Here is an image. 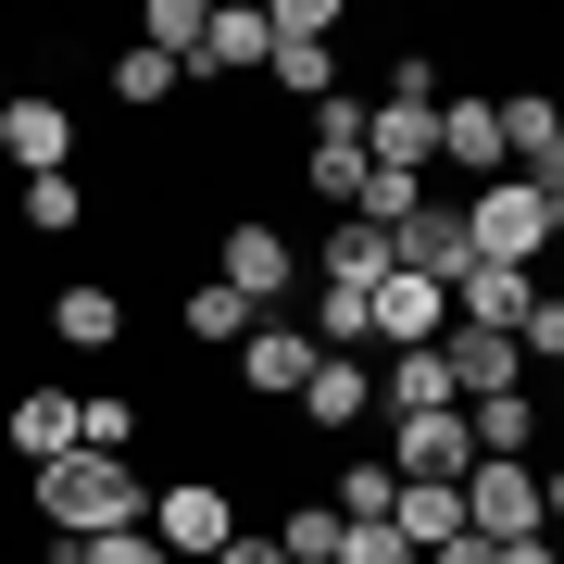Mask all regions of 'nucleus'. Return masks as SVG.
I'll return each mask as SVG.
<instances>
[{"label": "nucleus", "mask_w": 564, "mask_h": 564, "mask_svg": "<svg viewBox=\"0 0 564 564\" xmlns=\"http://www.w3.org/2000/svg\"><path fill=\"white\" fill-rule=\"evenodd\" d=\"M139 502H151V477H139V464H101V452H63V464H39V540H51V552L139 527Z\"/></svg>", "instance_id": "1"}, {"label": "nucleus", "mask_w": 564, "mask_h": 564, "mask_svg": "<svg viewBox=\"0 0 564 564\" xmlns=\"http://www.w3.org/2000/svg\"><path fill=\"white\" fill-rule=\"evenodd\" d=\"M139 527L163 540V564H214L226 540H239V477H214V464H188V477H151V502H139Z\"/></svg>", "instance_id": "2"}, {"label": "nucleus", "mask_w": 564, "mask_h": 564, "mask_svg": "<svg viewBox=\"0 0 564 564\" xmlns=\"http://www.w3.org/2000/svg\"><path fill=\"white\" fill-rule=\"evenodd\" d=\"M452 502H464V540H489V552H502V540H540V527H552L564 477H552L540 452H527V464H464V477H452Z\"/></svg>", "instance_id": "3"}, {"label": "nucleus", "mask_w": 564, "mask_h": 564, "mask_svg": "<svg viewBox=\"0 0 564 564\" xmlns=\"http://www.w3.org/2000/svg\"><path fill=\"white\" fill-rule=\"evenodd\" d=\"M564 239V202L552 188H514V176H489L477 202H464V251L477 263H514V276H540V251Z\"/></svg>", "instance_id": "4"}, {"label": "nucleus", "mask_w": 564, "mask_h": 564, "mask_svg": "<svg viewBox=\"0 0 564 564\" xmlns=\"http://www.w3.org/2000/svg\"><path fill=\"white\" fill-rule=\"evenodd\" d=\"M214 276L239 289L251 314H289V302H302V239H289L276 214H226L214 226Z\"/></svg>", "instance_id": "5"}, {"label": "nucleus", "mask_w": 564, "mask_h": 564, "mask_svg": "<svg viewBox=\"0 0 564 564\" xmlns=\"http://www.w3.org/2000/svg\"><path fill=\"white\" fill-rule=\"evenodd\" d=\"M302 188L326 214H351V188H364V88H326L314 126H302Z\"/></svg>", "instance_id": "6"}, {"label": "nucleus", "mask_w": 564, "mask_h": 564, "mask_svg": "<svg viewBox=\"0 0 564 564\" xmlns=\"http://www.w3.org/2000/svg\"><path fill=\"white\" fill-rule=\"evenodd\" d=\"M364 163L440 188V101H426V88H377V101H364Z\"/></svg>", "instance_id": "7"}, {"label": "nucleus", "mask_w": 564, "mask_h": 564, "mask_svg": "<svg viewBox=\"0 0 564 564\" xmlns=\"http://www.w3.org/2000/svg\"><path fill=\"white\" fill-rule=\"evenodd\" d=\"M314 426V452H339V440H364L377 426V364L364 351H314V377H302V402H289Z\"/></svg>", "instance_id": "8"}, {"label": "nucleus", "mask_w": 564, "mask_h": 564, "mask_svg": "<svg viewBox=\"0 0 564 564\" xmlns=\"http://www.w3.org/2000/svg\"><path fill=\"white\" fill-rule=\"evenodd\" d=\"M226 364H239V389H251L263 414H289L302 377H314V339H302V314H251V339L226 351Z\"/></svg>", "instance_id": "9"}, {"label": "nucleus", "mask_w": 564, "mask_h": 564, "mask_svg": "<svg viewBox=\"0 0 564 564\" xmlns=\"http://www.w3.org/2000/svg\"><path fill=\"white\" fill-rule=\"evenodd\" d=\"M0 163H13V176H76V113H63L51 88H13V101H0Z\"/></svg>", "instance_id": "10"}, {"label": "nucleus", "mask_w": 564, "mask_h": 564, "mask_svg": "<svg viewBox=\"0 0 564 564\" xmlns=\"http://www.w3.org/2000/svg\"><path fill=\"white\" fill-rule=\"evenodd\" d=\"M51 351L113 364V351H126V289H113V276H63V289H51Z\"/></svg>", "instance_id": "11"}, {"label": "nucleus", "mask_w": 564, "mask_h": 564, "mask_svg": "<svg viewBox=\"0 0 564 564\" xmlns=\"http://www.w3.org/2000/svg\"><path fill=\"white\" fill-rule=\"evenodd\" d=\"M502 176L564 202V113L540 101V88H502Z\"/></svg>", "instance_id": "12"}, {"label": "nucleus", "mask_w": 564, "mask_h": 564, "mask_svg": "<svg viewBox=\"0 0 564 564\" xmlns=\"http://www.w3.org/2000/svg\"><path fill=\"white\" fill-rule=\"evenodd\" d=\"M389 263H402V276H426V289H452L464 263H477V251H464V202H440V188H426V202L389 226Z\"/></svg>", "instance_id": "13"}, {"label": "nucleus", "mask_w": 564, "mask_h": 564, "mask_svg": "<svg viewBox=\"0 0 564 564\" xmlns=\"http://www.w3.org/2000/svg\"><path fill=\"white\" fill-rule=\"evenodd\" d=\"M440 176H464V188L502 176V101H489V88H452L440 101Z\"/></svg>", "instance_id": "14"}, {"label": "nucleus", "mask_w": 564, "mask_h": 564, "mask_svg": "<svg viewBox=\"0 0 564 564\" xmlns=\"http://www.w3.org/2000/svg\"><path fill=\"white\" fill-rule=\"evenodd\" d=\"M0 440H13V464H25V477H39V464H63V452H76V389H63V377L13 389V414H0Z\"/></svg>", "instance_id": "15"}, {"label": "nucleus", "mask_w": 564, "mask_h": 564, "mask_svg": "<svg viewBox=\"0 0 564 564\" xmlns=\"http://www.w3.org/2000/svg\"><path fill=\"white\" fill-rule=\"evenodd\" d=\"M440 389L452 402H502V389H527L514 339H489V326H440Z\"/></svg>", "instance_id": "16"}, {"label": "nucleus", "mask_w": 564, "mask_h": 564, "mask_svg": "<svg viewBox=\"0 0 564 564\" xmlns=\"http://www.w3.org/2000/svg\"><path fill=\"white\" fill-rule=\"evenodd\" d=\"M202 76H263V0H202V51H188V88Z\"/></svg>", "instance_id": "17"}, {"label": "nucleus", "mask_w": 564, "mask_h": 564, "mask_svg": "<svg viewBox=\"0 0 564 564\" xmlns=\"http://www.w3.org/2000/svg\"><path fill=\"white\" fill-rule=\"evenodd\" d=\"M440 302H452V326H489V339H514V314L540 302V276H514V263H464Z\"/></svg>", "instance_id": "18"}, {"label": "nucleus", "mask_w": 564, "mask_h": 564, "mask_svg": "<svg viewBox=\"0 0 564 564\" xmlns=\"http://www.w3.org/2000/svg\"><path fill=\"white\" fill-rule=\"evenodd\" d=\"M76 452H101V464H139V452H151V414L126 402V389H76Z\"/></svg>", "instance_id": "19"}, {"label": "nucleus", "mask_w": 564, "mask_h": 564, "mask_svg": "<svg viewBox=\"0 0 564 564\" xmlns=\"http://www.w3.org/2000/svg\"><path fill=\"white\" fill-rule=\"evenodd\" d=\"M263 88L276 101H326L339 88V39H263Z\"/></svg>", "instance_id": "20"}, {"label": "nucleus", "mask_w": 564, "mask_h": 564, "mask_svg": "<svg viewBox=\"0 0 564 564\" xmlns=\"http://www.w3.org/2000/svg\"><path fill=\"white\" fill-rule=\"evenodd\" d=\"M452 402V389H440V339H426V351H377V426L389 414H440Z\"/></svg>", "instance_id": "21"}, {"label": "nucleus", "mask_w": 564, "mask_h": 564, "mask_svg": "<svg viewBox=\"0 0 564 564\" xmlns=\"http://www.w3.org/2000/svg\"><path fill=\"white\" fill-rule=\"evenodd\" d=\"M13 226L25 239H76L88 226V176H13Z\"/></svg>", "instance_id": "22"}, {"label": "nucleus", "mask_w": 564, "mask_h": 564, "mask_svg": "<svg viewBox=\"0 0 564 564\" xmlns=\"http://www.w3.org/2000/svg\"><path fill=\"white\" fill-rule=\"evenodd\" d=\"M389 276V239H377V226H326V239H314V289H377Z\"/></svg>", "instance_id": "23"}, {"label": "nucleus", "mask_w": 564, "mask_h": 564, "mask_svg": "<svg viewBox=\"0 0 564 564\" xmlns=\"http://www.w3.org/2000/svg\"><path fill=\"white\" fill-rule=\"evenodd\" d=\"M176 339H202V351H239L251 339V302L226 276H202V289H176Z\"/></svg>", "instance_id": "24"}, {"label": "nucleus", "mask_w": 564, "mask_h": 564, "mask_svg": "<svg viewBox=\"0 0 564 564\" xmlns=\"http://www.w3.org/2000/svg\"><path fill=\"white\" fill-rule=\"evenodd\" d=\"M113 101H126V113L188 101V63H163V51H139V39H126V51H113Z\"/></svg>", "instance_id": "25"}, {"label": "nucleus", "mask_w": 564, "mask_h": 564, "mask_svg": "<svg viewBox=\"0 0 564 564\" xmlns=\"http://www.w3.org/2000/svg\"><path fill=\"white\" fill-rule=\"evenodd\" d=\"M263 540H276L289 564H339V514H326V502H314V489H302V502H289L276 527H263Z\"/></svg>", "instance_id": "26"}, {"label": "nucleus", "mask_w": 564, "mask_h": 564, "mask_svg": "<svg viewBox=\"0 0 564 564\" xmlns=\"http://www.w3.org/2000/svg\"><path fill=\"white\" fill-rule=\"evenodd\" d=\"M76 564H163L151 527H113V540H76Z\"/></svg>", "instance_id": "27"}, {"label": "nucleus", "mask_w": 564, "mask_h": 564, "mask_svg": "<svg viewBox=\"0 0 564 564\" xmlns=\"http://www.w3.org/2000/svg\"><path fill=\"white\" fill-rule=\"evenodd\" d=\"M214 564H289V552H276V540H263V527H239V540H226Z\"/></svg>", "instance_id": "28"}, {"label": "nucleus", "mask_w": 564, "mask_h": 564, "mask_svg": "<svg viewBox=\"0 0 564 564\" xmlns=\"http://www.w3.org/2000/svg\"><path fill=\"white\" fill-rule=\"evenodd\" d=\"M426 564H502V552H489V540H440V552H426Z\"/></svg>", "instance_id": "29"}, {"label": "nucleus", "mask_w": 564, "mask_h": 564, "mask_svg": "<svg viewBox=\"0 0 564 564\" xmlns=\"http://www.w3.org/2000/svg\"><path fill=\"white\" fill-rule=\"evenodd\" d=\"M502 564H564V552L552 540H502Z\"/></svg>", "instance_id": "30"}, {"label": "nucleus", "mask_w": 564, "mask_h": 564, "mask_svg": "<svg viewBox=\"0 0 564 564\" xmlns=\"http://www.w3.org/2000/svg\"><path fill=\"white\" fill-rule=\"evenodd\" d=\"M0 101H13V76H0Z\"/></svg>", "instance_id": "31"}]
</instances>
